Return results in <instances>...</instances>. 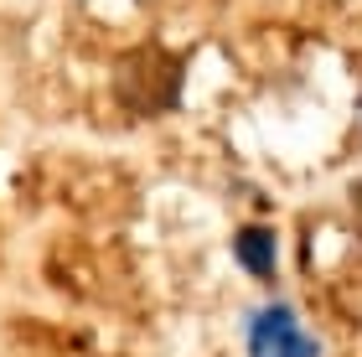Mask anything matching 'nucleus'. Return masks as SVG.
Listing matches in <instances>:
<instances>
[{
	"label": "nucleus",
	"mask_w": 362,
	"mask_h": 357,
	"mask_svg": "<svg viewBox=\"0 0 362 357\" xmlns=\"http://www.w3.org/2000/svg\"><path fill=\"white\" fill-rule=\"evenodd\" d=\"M187 83V57L160 42H140L114 62V99L129 119H160L181 104Z\"/></svg>",
	"instance_id": "1"
},
{
	"label": "nucleus",
	"mask_w": 362,
	"mask_h": 357,
	"mask_svg": "<svg viewBox=\"0 0 362 357\" xmlns=\"http://www.w3.org/2000/svg\"><path fill=\"white\" fill-rule=\"evenodd\" d=\"M316 336L300 332L290 305H264L249 321V357H316Z\"/></svg>",
	"instance_id": "2"
},
{
	"label": "nucleus",
	"mask_w": 362,
	"mask_h": 357,
	"mask_svg": "<svg viewBox=\"0 0 362 357\" xmlns=\"http://www.w3.org/2000/svg\"><path fill=\"white\" fill-rule=\"evenodd\" d=\"M233 254H238V264L249 269V274H259V280H274V233L264 228V223H249V228H238Z\"/></svg>",
	"instance_id": "3"
},
{
	"label": "nucleus",
	"mask_w": 362,
	"mask_h": 357,
	"mask_svg": "<svg viewBox=\"0 0 362 357\" xmlns=\"http://www.w3.org/2000/svg\"><path fill=\"white\" fill-rule=\"evenodd\" d=\"M347 202H352V223H357V233H362V182H352Z\"/></svg>",
	"instance_id": "4"
}]
</instances>
